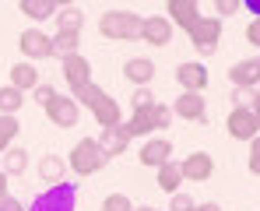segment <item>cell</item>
Wrapping results in <instances>:
<instances>
[{
	"mask_svg": "<svg viewBox=\"0 0 260 211\" xmlns=\"http://www.w3.org/2000/svg\"><path fill=\"white\" fill-rule=\"evenodd\" d=\"M74 102H78V106H85L88 113L99 120V127H102V130H109V127H120V124H123V109H120V102H116L109 92H102L95 81L85 84L81 92H74Z\"/></svg>",
	"mask_w": 260,
	"mask_h": 211,
	"instance_id": "obj_1",
	"label": "cell"
},
{
	"mask_svg": "<svg viewBox=\"0 0 260 211\" xmlns=\"http://www.w3.org/2000/svg\"><path fill=\"white\" fill-rule=\"evenodd\" d=\"M141 28H144V18L134 14V11H106L99 18V36L113 42H134L141 39Z\"/></svg>",
	"mask_w": 260,
	"mask_h": 211,
	"instance_id": "obj_2",
	"label": "cell"
},
{
	"mask_svg": "<svg viewBox=\"0 0 260 211\" xmlns=\"http://www.w3.org/2000/svg\"><path fill=\"white\" fill-rule=\"evenodd\" d=\"M173 106H166V102H155V106H148V109H137V113H130L127 127L130 137H155V130H169L173 127Z\"/></svg>",
	"mask_w": 260,
	"mask_h": 211,
	"instance_id": "obj_3",
	"label": "cell"
},
{
	"mask_svg": "<svg viewBox=\"0 0 260 211\" xmlns=\"http://www.w3.org/2000/svg\"><path fill=\"white\" fill-rule=\"evenodd\" d=\"M106 155H102V148H99V141L95 137H81L74 148H71V159H67V169H74L78 176H91V172H99V169H106Z\"/></svg>",
	"mask_w": 260,
	"mask_h": 211,
	"instance_id": "obj_4",
	"label": "cell"
},
{
	"mask_svg": "<svg viewBox=\"0 0 260 211\" xmlns=\"http://www.w3.org/2000/svg\"><path fill=\"white\" fill-rule=\"evenodd\" d=\"M221 28H225V25H221L218 18H204V14H201V21L186 32L190 42H193V49H197V56H211V53H215L218 42H221Z\"/></svg>",
	"mask_w": 260,
	"mask_h": 211,
	"instance_id": "obj_5",
	"label": "cell"
},
{
	"mask_svg": "<svg viewBox=\"0 0 260 211\" xmlns=\"http://www.w3.org/2000/svg\"><path fill=\"white\" fill-rule=\"evenodd\" d=\"M46 120L53 127H60V130H71V127H78V120H81V106L71 99V95H53V102L49 106H43Z\"/></svg>",
	"mask_w": 260,
	"mask_h": 211,
	"instance_id": "obj_6",
	"label": "cell"
},
{
	"mask_svg": "<svg viewBox=\"0 0 260 211\" xmlns=\"http://www.w3.org/2000/svg\"><path fill=\"white\" fill-rule=\"evenodd\" d=\"M78 204V194L71 183H56V187H46L43 194L32 201V211H74Z\"/></svg>",
	"mask_w": 260,
	"mask_h": 211,
	"instance_id": "obj_7",
	"label": "cell"
},
{
	"mask_svg": "<svg viewBox=\"0 0 260 211\" xmlns=\"http://www.w3.org/2000/svg\"><path fill=\"white\" fill-rule=\"evenodd\" d=\"M18 46H21V56H28V64L56 56V53H53V36H46L43 28H25V32L18 36Z\"/></svg>",
	"mask_w": 260,
	"mask_h": 211,
	"instance_id": "obj_8",
	"label": "cell"
},
{
	"mask_svg": "<svg viewBox=\"0 0 260 211\" xmlns=\"http://www.w3.org/2000/svg\"><path fill=\"white\" fill-rule=\"evenodd\" d=\"M225 130H229V137H236V141H253L260 134L253 109H250V106H236V109L229 113V120H225Z\"/></svg>",
	"mask_w": 260,
	"mask_h": 211,
	"instance_id": "obj_9",
	"label": "cell"
},
{
	"mask_svg": "<svg viewBox=\"0 0 260 211\" xmlns=\"http://www.w3.org/2000/svg\"><path fill=\"white\" fill-rule=\"evenodd\" d=\"M60 74H63V81L71 84V92H81L85 84H91V64L81 53H71V56L60 60Z\"/></svg>",
	"mask_w": 260,
	"mask_h": 211,
	"instance_id": "obj_10",
	"label": "cell"
},
{
	"mask_svg": "<svg viewBox=\"0 0 260 211\" xmlns=\"http://www.w3.org/2000/svg\"><path fill=\"white\" fill-rule=\"evenodd\" d=\"M179 172H183V179H190V183H208V179L215 176V159H211L208 152H190V155L179 162Z\"/></svg>",
	"mask_w": 260,
	"mask_h": 211,
	"instance_id": "obj_11",
	"label": "cell"
},
{
	"mask_svg": "<svg viewBox=\"0 0 260 211\" xmlns=\"http://www.w3.org/2000/svg\"><path fill=\"white\" fill-rule=\"evenodd\" d=\"M176 81L183 84V92H197V95H204V88H208V81H211V74H208V67H204L201 60H186V64L176 67Z\"/></svg>",
	"mask_w": 260,
	"mask_h": 211,
	"instance_id": "obj_12",
	"label": "cell"
},
{
	"mask_svg": "<svg viewBox=\"0 0 260 211\" xmlns=\"http://www.w3.org/2000/svg\"><path fill=\"white\" fill-rule=\"evenodd\" d=\"M173 116H183L190 124H204L208 120V102L197 92H179V99L173 102Z\"/></svg>",
	"mask_w": 260,
	"mask_h": 211,
	"instance_id": "obj_13",
	"label": "cell"
},
{
	"mask_svg": "<svg viewBox=\"0 0 260 211\" xmlns=\"http://www.w3.org/2000/svg\"><path fill=\"white\" fill-rule=\"evenodd\" d=\"M166 18L173 21V28L190 32L201 21V7H197V0H169L166 4Z\"/></svg>",
	"mask_w": 260,
	"mask_h": 211,
	"instance_id": "obj_14",
	"label": "cell"
},
{
	"mask_svg": "<svg viewBox=\"0 0 260 211\" xmlns=\"http://www.w3.org/2000/svg\"><path fill=\"white\" fill-rule=\"evenodd\" d=\"M173 21L166 18V14H151V18H144V28H141V39L148 42V46H169L173 42Z\"/></svg>",
	"mask_w": 260,
	"mask_h": 211,
	"instance_id": "obj_15",
	"label": "cell"
},
{
	"mask_svg": "<svg viewBox=\"0 0 260 211\" xmlns=\"http://www.w3.org/2000/svg\"><path fill=\"white\" fill-rule=\"evenodd\" d=\"M141 166L148 169H158L166 166V162H173V141H166V137H151V141H144L141 144Z\"/></svg>",
	"mask_w": 260,
	"mask_h": 211,
	"instance_id": "obj_16",
	"label": "cell"
},
{
	"mask_svg": "<svg viewBox=\"0 0 260 211\" xmlns=\"http://www.w3.org/2000/svg\"><path fill=\"white\" fill-rule=\"evenodd\" d=\"M229 81L232 88H257L260 84V56H250V60H239V64H232L229 67Z\"/></svg>",
	"mask_w": 260,
	"mask_h": 211,
	"instance_id": "obj_17",
	"label": "cell"
},
{
	"mask_svg": "<svg viewBox=\"0 0 260 211\" xmlns=\"http://www.w3.org/2000/svg\"><path fill=\"white\" fill-rule=\"evenodd\" d=\"M134 141L127 134V127L120 124V127H109V130H102L99 134V148H102V155L106 159H120L123 152H127V144Z\"/></svg>",
	"mask_w": 260,
	"mask_h": 211,
	"instance_id": "obj_18",
	"label": "cell"
},
{
	"mask_svg": "<svg viewBox=\"0 0 260 211\" xmlns=\"http://www.w3.org/2000/svg\"><path fill=\"white\" fill-rule=\"evenodd\" d=\"M123 78L130 84H137V88H148L155 81V60L151 56H130L123 64Z\"/></svg>",
	"mask_w": 260,
	"mask_h": 211,
	"instance_id": "obj_19",
	"label": "cell"
},
{
	"mask_svg": "<svg viewBox=\"0 0 260 211\" xmlns=\"http://www.w3.org/2000/svg\"><path fill=\"white\" fill-rule=\"evenodd\" d=\"M7 81L11 88H18L21 95L25 92H36L39 88V71H36V64H28V60H21V64H11V71H7Z\"/></svg>",
	"mask_w": 260,
	"mask_h": 211,
	"instance_id": "obj_20",
	"label": "cell"
},
{
	"mask_svg": "<svg viewBox=\"0 0 260 211\" xmlns=\"http://www.w3.org/2000/svg\"><path fill=\"white\" fill-rule=\"evenodd\" d=\"M60 0H21L18 4V11L25 14V18H32V21H49V18H56L60 14Z\"/></svg>",
	"mask_w": 260,
	"mask_h": 211,
	"instance_id": "obj_21",
	"label": "cell"
},
{
	"mask_svg": "<svg viewBox=\"0 0 260 211\" xmlns=\"http://www.w3.org/2000/svg\"><path fill=\"white\" fill-rule=\"evenodd\" d=\"M63 176H67V159H60V155H43L39 159V179H43L46 187L67 183Z\"/></svg>",
	"mask_w": 260,
	"mask_h": 211,
	"instance_id": "obj_22",
	"label": "cell"
},
{
	"mask_svg": "<svg viewBox=\"0 0 260 211\" xmlns=\"http://www.w3.org/2000/svg\"><path fill=\"white\" fill-rule=\"evenodd\" d=\"M179 183H183V172H179V162H166L158 166V190L162 194H179Z\"/></svg>",
	"mask_w": 260,
	"mask_h": 211,
	"instance_id": "obj_23",
	"label": "cell"
},
{
	"mask_svg": "<svg viewBox=\"0 0 260 211\" xmlns=\"http://www.w3.org/2000/svg\"><path fill=\"white\" fill-rule=\"evenodd\" d=\"M78 42H81V32H74V28H56V36H53V53L63 60V56H71V53H78Z\"/></svg>",
	"mask_w": 260,
	"mask_h": 211,
	"instance_id": "obj_24",
	"label": "cell"
},
{
	"mask_svg": "<svg viewBox=\"0 0 260 211\" xmlns=\"http://www.w3.org/2000/svg\"><path fill=\"white\" fill-rule=\"evenodd\" d=\"M28 169V152L25 148H7L4 152V172H7V179L11 176H21Z\"/></svg>",
	"mask_w": 260,
	"mask_h": 211,
	"instance_id": "obj_25",
	"label": "cell"
},
{
	"mask_svg": "<svg viewBox=\"0 0 260 211\" xmlns=\"http://www.w3.org/2000/svg\"><path fill=\"white\" fill-rule=\"evenodd\" d=\"M21 106H25V95H21L18 88L4 84V88H0V116H14Z\"/></svg>",
	"mask_w": 260,
	"mask_h": 211,
	"instance_id": "obj_26",
	"label": "cell"
},
{
	"mask_svg": "<svg viewBox=\"0 0 260 211\" xmlns=\"http://www.w3.org/2000/svg\"><path fill=\"white\" fill-rule=\"evenodd\" d=\"M18 134H21V124H18V116H0V155H4L7 148H14Z\"/></svg>",
	"mask_w": 260,
	"mask_h": 211,
	"instance_id": "obj_27",
	"label": "cell"
},
{
	"mask_svg": "<svg viewBox=\"0 0 260 211\" xmlns=\"http://www.w3.org/2000/svg\"><path fill=\"white\" fill-rule=\"evenodd\" d=\"M81 25H85V11H81V7H71V4H63V7H60V14H56V28H74V32H81Z\"/></svg>",
	"mask_w": 260,
	"mask_h": 211,
	"instance_id": "obj_28",
	"label": "cell"
},
{
	"mask_svg": "<svg viewBox=\"0 0 260 211\" xmlns=\"http://www.w3.org/2000/svg\"><path fill=\"white\" fill-rule=\"evenodd\" d=\"M102 211H134V201H130L127 194H106Z\"/></svg>",
	"mask_w": 260,
	"mask_h": 211,
	"instance_id": "obj_29",
	"label": "cell"
},
{
	"mask_svg": "<svg viewBox=\"0 0 260 211\" xmlns=\"http://www.w3.org/2000/svg\"><path fill=\"white\" fill-rule=\"evenodd\" d=\"M130 106H134V113H137V109H148V106H155V92H151V88H134V95H130Z\"/></svg>",
	"mask_w": 260,
	"mask_h": 211,
	"instance_id": "obj_30",
	"label": "cell"
},
{
	"mask_svg": "<svg viewBox=\"0 0 260 211\" xmlns=\"http://www.w3.org/2000/svg\"><path fill=\"white\" fill-rule=\"evenodd\" d=\"M243 11V0H215V18H232V14H239Z\"/></svg>",
	"mask_w": 260,
	"mask_h": 211,
	"instance_id": "obj_31",
	"label": "cell"
},
{
	"mask_svg": "<svg viewBox=\"0 0 260 211\" xmlns=\"http://www.w3.org/2000/svg\"><path fill=\"white\" fill-rule=\"evenodd\" d=\"M193 204H197V201H193L190 194H173V197H169V211H193Z\"/></svg>",
	"mask_w": 260,
	"mask_h": 211,
	"instance_id": "obj_32",
	"label": "cell"
},
{
	"mask_svg": "<svg viewBox=\"0 0 260 211\" xmlns=\"http://www.w3.org/2000/svg\"><path fill=\"white\" fill-rule=\"evenodd\" d=\"M229 99H232V109H236V106H250L253 92H250V88H232V92H229Z\"/></svg>",
	"mask_w": 260,
	"mask_h": 211,
	"instance_id": "obj_33",
	"label": "cell"
},
{
	"mask_svg": "<svg viewBox=\"0 0 260 211\" xmlns=\"http://www.w3.org/2000/svg\"><path fill=\"white\" fill-rule=\"evenodd\" d=\"M250 172H253V176H260V134L250 141Z\"/></svg>",
	"mask_w": 260,
	"mask_h": 211,
	"instance_id": "obj_34",
	"label": "cell"
},
{
	"mask_svg": "<svg viewBox=\"0 0 260 211\" xmlns=\"http://www.w3.org/2000/svg\"><path fill=\"white\" fill-rule=\"evenodd\" d=\"M53 95H56V88H53V84H39V88H36V102H39V106H49V102H53Z\"/></svg>",
	"mask_w": 260,
	"mask_h": 211,
	"instance_id": "obj_35",
	"label": "cell"
},
{
	"mask_svg": "<svg viewBox=\"0 0 260 211\" xmlns=\"http://www.w3.org/2000/svg\"><path fill=\"white\" fill-rule=\"evenodd\" d=\"M246 42H250V46H257V49H260V18H253V21L246 25Z\"/></svg>",
	"mask_w": 260,
	"mask_h": 211,
	"instance_id": "obj_36",
	"label": "cell"
},
{
	"mask_svg": "<svg viewBox=\"0 0 260 211\" xmlns=\"http://www.w3.org/2000/svg\"><path fill=\"white\" fill-rule=\"evenodd\" d=\"M0 211H25V208H21V201H18V197H11V194H7V197H0Z\"/></svg>",
	"mask_w": 260,
	"mask_h": 211,
	"instance_id": "obj_37",
	"label": "cell"
},
{
	"mask_svg": "<svg viewBox=\"0 0 260 211\" xmlns=\"http://www.w3.org/2000/svg\"><path fill=\"white\" fill-rule=\"evenodd\" d=\"M250 109H253V116H257V127H260V88L253 92V99H250Z\"/></svg>",
	"mask_w": 260,
	"mask_h": 211,
	"instance_id": "obj_38",
	"label": "cell"
},
{
	"mask_svg": "<svg viewBox=\"0 0 260 211\" xmlns=\"http://www.w3.org/2000/svg\"><path fill=\"white\" fill-rule=\"evenodd\" d=\"M243 7H246V11H250V14H253V18H260V0H246V4H243Z\"/></svg>",
	"mask_w": 260,
	"mask_h": 211,
	"instance_id": "obj_39",
	"label": "cell"
},
{
	"mask_svg": "<svg viewBox=\"0 0 260 211\" xmlns=\"http://www.w3.org/2000/svg\"><path fill=\"white\" fill-rule=\"evenodd\" d=\"M193 211H221V208H218L215 201H204V204H193Z\"/></svg>",
	"mask_w": 260,
	"mask_h": 211,
	"instance_id": "obj_40",
	"label": "cell"
},
{
	"mask_svg": "<svg viewBox=\"0 0 260 211\" xmlns=\"http://www.w3.org/2000/svg\"><path fill=\"white\" fill-rule=\"evenodd\" d=\"M11 190H7V172H0V197H7Z\"/></svg>",
	"mask_w": 260,
	"mask_h": 211,
	"instance_id": "obj_41",
	"label": "cell"
},
{
	"mask_svg": "<svg viewBox=\"0 0 260 211\" xmlns=\"http://www.w3.org/2000/svg\"><path fill=\"white\" fill-rule=\"evenodd\" d=\"M134 211H155V208H134Z\"/></svg>",
	"mask_w": 260,
	"mask_h": 211,
	"instance_id": "obj_42",
	"label": "cell"
}]
</instances>
